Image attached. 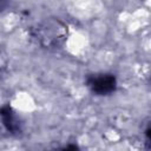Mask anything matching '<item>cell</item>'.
I'll list each match as a JSON object with an SVG mask.
<instances>
[{
	"label": "cell",
	"mask_w": 151,
	"mask_h": 151,
	"mask_svg": "<svg viewBox=\"0 0 151 151\" xmlns=\"http://www.w3.org/2000/svg\"><path fill=\"white\" fill-rule=\"evenodd\" d=\"M114 78L112 77H101V78H97L93 83H92V87L94 91L99 92V93H106L110 92L114 88Z\"/></svg>",
	"instance_id": "obj_1"
}]
</instances>
